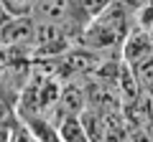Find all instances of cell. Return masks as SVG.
<instances>
[{
  "label": "cell",
  "mask_w": 153,
  "mask_h": 142,
  "mask_svg": "<svg viewBox=\"0 0 153 142\" xmlns=\"http://www.w3.org/2000/svg\"><path fill=\"white\" fill-rule=\"evenodd\" d=\"M151 56H153V41L148 36V31L140 26H133L125 33V41H123V64H128L133 69Z\"/></svg>",
  "instance_id": "cell-1"
},
{
  "label": "cell",
  "mask_w": 153,
  "mask_h": 142,
  "mask_svg": "<svg viewBox=\"0 0 153 142\" xmlns=\"http://www.w3.org/2000/svg\"><path fill=\"white\" fill-rule=\"evenodd\" d=\"M36 20L33 15H16L0 26V46H33Z\"/></svg>",
  "instance_id": "cell-2"
},
{
  "label": "cell",
  "mask_w": 153,
  "mask_h": 142,
  "mask_svg": "<svg viewBox=\"0 0 153 142\" xmlns=\"http://www.w3.org/2000/svg\"><path fill=\"white\" fill-rule=\"evenodd\" d=\"M74 13V0H36L33 5V20L49 23H66Z\"/></svg>",
  "instance_id": "cell-3"
},
{
  "label": "cell",
  "mask_w": 153,
  "mask_h": 142,
  "mask_svg": "<svg viewBox=\"0 0 153 142\" xmlns=\"http://www.w3.org/2000/svg\"><path fill=\"white\" fill-rule=\"evenodd\" d=\"M56 135H59L61 142H89L79 114H64L56 122Z\"/></svg>",
  "instance_id": "cell-4"
},
{
  "label": "cell",
  "mask_w": 153,
  "mask_h": 142,
  "mask_svg": "<svg viewBox=\"0 0 153 142\" xmlns=\"http://www.w3.org/2000/svg\"><path fill=\"white\" fill-rule=\"evenodd\" d=\"M84 97H87V91L82 89V84L69 81L61 86L59 104H61V109H66V114H79V112H84V104H87Z\"/></svg>",
  "instance_id": "cell-5"
},
{
  "label": "cell",
  "mask_w": 153,
  "mask_h": 142,
  "mask_svg": "<svg viewBox=\"0 0 153 142\" xmlns=\"http://www.w3.org/2000/svg\"><path fill=\"white\" fill-rule=\"evenodd\" d=\"M8 142H38V137L23 119H16L8 124Z\"/></svg>",
  "instance_id": "cell-6"
},
{
  "label": "cell",
  "mask_w": 153,
  "mask_h": 142,
  "mask_svg": "<svg viewBox=\"0 0 153 142\" xmlns=\"http://www.w3.org/2000/svg\"><path fill=\"white\" fill-rule=\"evenodd\" d=\"M110 3H112V0H74V10L82 13L84 20H92V18H97Z\"/></svg>",
  "instance_id": "cell-7"
},
{
  "label": "cell",
  "mask_w": 153,
  "mask_h": 142,
  "mask_svg": "<svg viewBox=\"0 0 153 142\" xmlns=\"http://www.w3.org/2000/svg\"><path fill=\"white\" fill-rule=\"evenodd\" d=\"M133 74H135V79H138L143 91L153 94V56L146 59V61H140L138 66H133Z\"/></svg>",
  "instance_id": "cell-8"
},
{
  "label": "cell",
  "mask_w": 153,
  "mask_h": 142,
  "mask_svg": "<svg viewBox=\"0 0 153 142\" xmlns=\"http://www.w3.org/2000/svg\"><path fill=\"white\" fill-rule=\"evenodd\" d=\"M10 13V18L16 15H31L33 13V5H36V0H3Z\"/></svg>",
  "instance_id": "cell-9"
},
{
  "label": "cell",
  "mask_w": 153,
  "mask_h": 142,
  "mask_svg": "<svg viewBox=\"0 0 153 142\" xmlns=\"http://www.w3.org/2000/svg\"><path fill=\"white\" fill-rule=\"evenodd\" d=\"M117 3H120V5L125 8L128 13H133V15H135V13L140 10V8H146L148 3H151V0H117Z\"/></svg>",
  "instance_id": "cell-10"
},
{
  "label": "cell",
  "mask_w": 153,
  "mask_h": 142,
  "mask_svg": "<svg viewBox=\"0 0 153 142\" xmlns=\"http://www.w3.org/2000/svg\"><path fill=\"white\" fill-rule=\"evenodd\" d=\"M5 124H10V107L0 102V127H5Z\"/></svg>",
  "instance_id": "cell-11"
},
{
  "label": "cell",
  "mask_w": 153,
  "mask_h": 142,
  "mask_svg": "<svg viewBox=\"0 0 153 142\" xmlns=\"http://www.w3.org/2000/svg\"><path fill=\"white\" fill-rule=\"evenodd\" d=\"M8 20H10V13H8L5 3H3V0H0V26H3V23H8Z\"/></svg>",
  "instance_id": "cell-12"
},
{
  "label": "cell",
  "mask_w": 153,
  "mask_h": 142,
  "mask_svg": "<svg viewBox=\"0 0 153 142\" xmlns=\"http://www.w3.org/2000/svg\"><path fill=\"white\" fill-rule=\"evenodd\" d=\"M8 66V51H5V46H0V71Z\"/></svg>",
  "instance_id": "cell-13"
},
{
  "label": "cell",
  "mask_w": 153,
  "mask_h": 142,
  "mask_svg": "<svg viewBox=\"0 0 153 142\" xmlns=\"http://www.w3.org/2000/svg\"><path fill=\"white\" fill-rule=\"evenodd\" d=\"M0 142H8V124L0 127Z\"/></svg>",
  "instance_id": "cell-14"
},
{
  "label": "cell",
  "mask_w": 153,
  "mask_h": 142,
  "mask_svg": "<svg viewBox=\"0 0 153 142\" xmlns=\"http://www.w3.org/2000/svg\"><path fill=\"white\" fill-rule=\"evenodd\" d=\"M148 36H151V41H153V26H151V28H148Z\"/></svg>",
  "instance_id": "cell-15"
}]
</instances>
